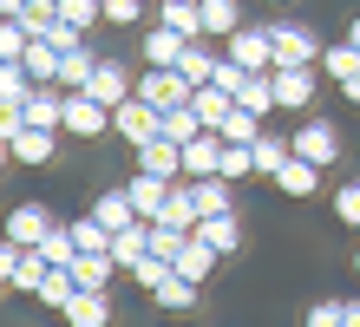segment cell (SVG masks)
Wrapping results in <instances>:
<instances>
[{"label": "cell", "mask_w": 360, "mask_h": 327, "mask_svg": "<svg viewBox=\"0 0 360 327\" xmlns=\"http://www.w3.org/2000/svg\"><path fill=\"white\" fill-rule=\"evenodd\" d=\"M112 138H124V144H151V138H164V112H158V105L151 98H124V105H112Z\"/></svg>", "instance_id": "obj_1"}, {"label": "cell", "mask_w": 360, "mask_h": 327, "mask_svg": "<svg viewBox=\"0 0 360 327\" xmlns=\"http://www.w3.org/2000/svg\"><path fill=\"white\" fill-rule=\"evenodd\" d=\"M138 98H151L158 112H177V105H190V98H197V85L184 79V65H144Z\"/></svg>", "instance_id": "obj_2"}, {"label": "cell", "mask_w": 360, "mask_h": 327, "mask_svg": "<svg viewBox=\"0 0 360 327\" xmlns=\"http://www.w3.org/2000/svg\"><path fill=\"white\" fill-rule=\"evenodd\" d=\"M0 138H7L13 164H53V150H59V131H39V124H20V118H0Z\"/></svg>", "instance_id": "obj_3"}, {"label": "cell", "mask_w": 360, "mask_h": 327, "mask_svg": "<svg viewBox=\"0 0 360 327\" xmlns=\"http://www.w3.org/2000/svg\"><path fill=\"white\" fill-rule=\"evenodd\" d=\"M66 138H112V105L92 92H66Z\"/></svg>", "instance_id": "obj_4"}, {"label": "cell", "mask_w": 360, "mask_h": 327, "mask_svg": "<svg viewBox=\"0 0 360 327\" xmlns=\"http://www.w3.org/2000/svg\"><path fill=\"white\" fill-rule=\"evenodd\" d=\"M223 59L249 65V72H275V39H269V27H236V33H229V53H223Z\"/></svg>", "instance_id": "obj_5"}, {"label": "cell", "mask_w": 360, "mask_h": 327, "mask_svg": "<svg viewBox=\"0 0 360 327\" xmlns=\"http://www.w3.org/2000/svg\"><path fill=\"white\" fill-rule=\"evenodd\" d=\"M288 138H295V158H308V164H334V158H341V131H334L328 118H308L302 131H288Z\"/></svg>", "instance_id": "obj_6"}, {"label": "cell", "mask_w": 360, "mask_h": 327, "mask_svg": "<svg viewBox=\"0 0 360 327\" xmlns=\"http://www.w3.org/2000/svg\"><path fill=\"white\" fill-rule=\"evenodd\" d=\"M269 39H275V65H314V59L328 53L308 27H288V20H282V27H269Z\"/></svg>", "instance_id": "obj_7"}, {"label": "cell", "mask_w": 360, "mask_h": 327, "mask_svg": "<svg viewBox=\"0 0 360 327\" xmlns=\"http://www.w3.org/2000/svg\"><path fill=\"white\" fill-rule=\"evenodd\" d=\"M223 150H229L223 131H197V138L184 144V177H217V170H223Z\"/></svg>", "instance_id": "obj_8"}, {"label": "cell", "mask_w": 360, "mask_h": 327, "mask_svg": "<svg viewBox=\"0 0 360 327\" xmlns=\"http://www.w3.org/2000/svg\"><path fill=\"white\" fill-rule=\"evenodd\" d=\"M275 105H282V112H302V105L314 98V65H275Z\"/></svg>", "instance_id": "obj_9"}, {"label": "cell", "mask_w": 360, "mask_h": 327, "mask_svg": "<svg viewBox=\"0 0 360 327\" xmlns=\"http://www.w3.org/2000/svg\"><path fill=\"white\" fill-rule=\"evenodd\" d=\"M190 46V33H177L171 20H158V27H144V65H177Z\"/></svg>", "instance_id": "obj_10"}, {"label": "cell", "mask_w": 360, "mask_h": 327, "mask_svg": "<svg viewBox=\"0 0 360 327\" xmlns=\"http://www.w3.org/2000/svg\"><path fill=\"white\" fill-rule=\"evenodd\" d=\"M184 184H190V196H197L203 216H229V210H236V184H229L223 170H217V177H184Z\"/></svg>", "instance_id": "obj_11"}, {"label": "cell", "mask_w": 360, "mask_h": 327, "mask_svg": "<svg viewBox=\"0 0 360 327\" xmlns=\"http://www.w3.org/2000/svg\"><path fill=\"white\" fill-rule=\"evenodd\" d=\"M92 216H98L112 236H118V229H131V223H144L138 203H131V190H98V196H92Z\"/></svg>", "instance_id": "obj_12"}, {"label": "cell", "mask_w": 360, "mask_h": 327, "mask_svg": "<svg viewBox=\"0 0 360 327\" xmlns=\"http://www.w3.org/2000/svg\"><path fill=\"white\" fill-rule=\"evenodd\" d=\"M86 92H92L98 105H124V98L138 92V85H131V72H124L118 59H98V72H92V85H86Z\"/></svg>", "instance_id": "obj_13"}, {"label": "cell", "mask_w": 360, "mask_h": 327, "mask_svg": "<svg viewBox=\"0 0 360 327\" xmlns=\"http://www.w3.org/2000/svg\"><path fill=\"white\" fill-rule=\"evenodd\" d=\"M138 170H158V177H184V144L177 138H151V144H138Z\"/></svg>", "instance_id": "obj_14"}, {"label": "cell", "mask_w": 360, "mask_h": 327, "mask_svg": "<svg viewBox=\"0 0 360 327\" xmlns=\"http://www.w3.org/2000/svg\"><path fill=\"white\" fill-rule=\"evenodd\" d=\"M66 327H112V301H105V288H79L66 301Z\"/></svg>", "instance_id": "obj_15"}, {"label": "cell", "mask_w": 360, "mask_h": 327, "mask_svg": "<svg viewBox=\"0 0 360 327\" xmlns=\"http://www.w3.org/2000/svg\"><path fill=\"white\" fill-rule=\"evenodd\" d=\"M46 229H53V216L39 210V203H13V216H7V243H27V249H33Z\"/></svg>", "instance_id": "obj_16"}, {"label": "cell", "mask_w": 360, "mask_h": 327, "mask_svg": "<svg viewBox=\"0 0 360 327\" xmlns=\"http://www.w3.org/2000/svg\"><path fill=\"white\" fill-rule=\"evenodd\" d=\"M124 190H131V203H138V216H144V223H151V216L164 210V196H171V177H158V170H138V177L124 184Z\"/></svg>", "instance_id": "obj_17"}, {"label": "cell", "mask_w": 360, "mask_h": 327, "mask_svg": "<svg viewBox=\"0 0 360 327\" xmlns=\"http://www.w3.org/2000/svg\"><path fill=\"white\" fill-rule=\"evenodd\" d=\"M275 190H282V196H314V190H321V164L288 158L282 170H275Z\"/></svg>", "instance_id": "obj_18"}, {"label": "cell", "mask_w": 360, "mask_h": 327, "mask_svg": "<svg viewBox=\"0 0 360 327\" xmlns=\"http://www.w3.org/2000/svg\"><path fill=\"white\" fill-rule=\"evenodd\" d=\"M197 236H203L217 255H236V249H243V223H236V210H229V216H203Z\"/></svg>", "instance_id": "obj_19"}, {"label": "cell", "mask_w": 360, "mask_h": 327, "mask_svg": "<svg viewBox=\"0 0 360 327\" xmlns=\"http://www.w3.org/2000/svg\"><path fill=\"white\" fill-rule=\"evenodd\" d=\"M190 105H197V118H203L210 131H223V118L236 112V92H223V85L210 79V85H197V98H190Z\"/></svg>", "instance_id": "obj_20"}, {"label": "cell", "mask_w": 360, "mask_h": 327, "mask_svg": "<svg viewBox=\"0 0 360 327\" xmlns=\"http://www.w3.org/2000/svg\"><path fill=\"white\" fill-rule=\"evenodd\" d=\"M112 255H118V269L131 275L138 262L151 255V223H131V229H118V236H112Z\"/></svg>", "instance_id": "obj_21"}, {"label": "cell", "mask_w": 360, "mask_h": 327, "mask_svg": "<svg viewBox=\"0 0 360 327\" xmlns=\"http://www.w3.org/2000/svg\"><path fill=\"white\" fill-rule=\"evenodd\" d=\"M249 150H256V177H269V184H275V170L295 158V138H275V131H262Z\"/></svg>", "instance_id": "obj_22"}, {"label": "cell", "mask_w": 360, "mask_h": 327, "mask_svg": "<svg viewBox=\"0 0 360 327\" xmlns=\"http://www.w3.org/2000/svg\"><path fill=\"white\" fill-rule=\"evenodd\" d=\"M321 65H328V79H334V85L347 92V85L360 79V46H354V39H334V46L321 53Z\"/></svg>", "instance_id": "obj_23"}, {"label": "cell", "mask_w": 360, "mask_h": 327, "mask_svg": "<svg viewBox=\"0 0 360 327\" xmlns=\"http://www.w3.org/2000/svg\"><path fill=\"white\" fill-rule=\"evenodd\" d=\"M92 72H98L92 46H72V53H59V85H66V92H86V85H92Z\"/></svg>", "instance_id": "obj_24"}, {"label": "cell", "mask_w": 360, "mask_h": 327, "mask_svg": "<svg viewBox=\"0 0 360 327\" xmlns=\"http://www.w3.org/2000/svg\"><path fill=\"white\" fill-rule=\"evenodd\" d=\"M210 269H217V249H210L203 236H190V243H184V255H177V275L203 288V281H210Z\"/></svg>", "instance_id": "obj_25"}, {"label": "cell", "mask_w": 360, "mask_h": 327, "mask_svg": "<svg viewBox=\"0 0 360 327\" xmlns=\"http://www.w3.org/2000/svg\"><path fill=\"white\" fill-rule=\"evenodd\" d=\"M33 72V85H59V46H46V39L33 33V46H27V59H20Z\"/></svg>", "instance_id": "obj_26"}, {"label": "cell", "mask_w": 360, "mask_h": 327, "mask_svg": "<svg viewBox=\"0 0 360 327\" xmlns=\"http://www.w3.org/2000/svg\"><path fill=\"white\" fill-rule=\"evenodd\" d=\"M79 295V281H72V269H46V281H39V308H59V314H66V301Z\"/></svg>", "instance_id": "obj_27"}, {"label": "cell", "mask_w": 360, "mask_h": 327, "mask_svg": "<svg viewBox=\"0 0 360 327\" xmlns=\"http://www.w3.org/2000/svg\"><path fill=\"white\" fill-rule=\"evenodd\" d=\"M177 65H184V79H190V85H210V79H217V65H223V59H217V53H210V46H203V39H190V46H184V59H177Z\"/></svg>", "instance_id": "obj_28"}, {"label": "cell", "mask_w": 360, "mask_h": 327, "mask_svg": "<svg viewBox=\"0 0 360 327\" xmlns=\"http://www.w3.org/2000/svg\"><path fill=\"white\" fill-rule=\"evenodd\" d=\"M243 27V7H236V0H203V33H236Z\"/></svg>", "instance_id": "obj_29"}, {"label": "cell", "mask_w": 360, "mask_h": 327, "mask_svg": "<svg viewBox=\"0 0 360 327\" xmlns=\"http://www.w3.org/2000/svg\"><path fill=\"white\" fill-rule=\"evenodd\" d=\"M171 275H177V262H171V255H144L138 269H131V281H138L144 295H158V288H164V281H171Z\"/></svg>", "instance_id": "obj_30"}, {"label": "cell", "mask_w": 360, "mask_h": 327, "mask_svg": "<svg viewBox=\"0 0 360 327\" xmlns=\"http://www.w3.org/2000/svg\"><path fill=\"white\" fill-rule=\"evenodd\" d=\"M197 295H203L197 281H184V275H171V281H164V288H158L151 301H158V308H171V314H184V308H197Z\"/></svg>", "instance_id": "obj_31"}, {"label": "cell", "mask_w": 360, "mask_h": 327, "mask_svg": "<svg viewBox=\"0 0 360 327\" xmlns=\"http://www.w3.org/2000/svg\"><path fill=\"white\" fill-rule=\"evenodd\" d=\"M223 138H229V144H256V138H262V112H249V105H236V112L223 118Z\"/></svg>", "instance_id": "obj_32"}, {"label": "cell", "mask_w": 360, "mask_h": 327, "mask_svg": "<svg viewBox=\"0 0 360 327\" xmlns=\"http://www.w3.org/2000/svg\"><path fill=\"white\" fill-rule=\"evenodd\" d=\"M197 131H210L203 118H197V105H177V112H164V138H177V144H190Z\"/></svg>", "instance_id": "obj_33"}, {"label": "cell", "mask_w": 360, "mask_h": 327, "mask_svg": "<svg viewBox=\"0 0 360 327\" xmlns=\"http://www.w3.org/2000/svg\"><path fill=\"white\" fill-rule=\"evenodd\" d=\"M27 46H33V27L27 20H7L0 27V59H27Z\"/></svg>", "instance_id": "obj_34"}, {"label": "cell", "mask_w": 360, "mask_h": 327, "mask_svg": "<svg viewBox=\"0 0 360 327\" xmlns=\"http://www.w3.org/2000/svg\"><path fill=\"white\" fill-rule=\"evenodd\" d=\"M59 20H72L79 33H92V20H105V0H59Z\"/></svg>", "instance_id": "obj_35"}, {"label": "cell", "mask_w": 360, "mask_h": 327, "mask_svg": "<svg viewBox=\"0 0 360 327\" xmlns=\"http://www.w3.org/2000/svg\"><path fill=\"white\" fill-rule=\"evenodd\" d=\"M223 177H229V184L256 177V150H249V144H229V150H223Z\"/></svg>", "instance_id": "obj_36"}, {"label": "cell", "mask_w": 360, "mask_h": 327, "mask_svg": "<svg viewBox=\"0 0 360 327\" xmlns=\"http://www.w3.org/2000/svg\"><path fill=\"white\" fill-rule=\"evenodd\" d=\"M302 327H347V301H314L302 314Z\"/></svg>", "instance_id": "obj_37"}, {"label": "cell", "mask_w": 360, "mask_h": 327, "mask_svg": "<svg viewBox=\"0 0 360 327\" xmlns=\"http://www.w3.org/2000/svg\"><path fill=\"white\" fill-rule=\"evenodd\" d=\"M334 216H341L347 229H360V184H341V190H334Z\"/></svg>", "instance_id": "obj_38"}, {"label": "cell", "mask_w": 360, "mask_h": 327, "mask_svg": "<svg viewBox=\"0 0 360 327\" xmlns=\"http://www.w3.org/2000/svg\"><path fill=\"white\" fill-rule=\"evenodd\" d=\"M105 20H112V27H138V20H144V0H105Z\"/></svg>", "instance_id": "obj_39"}, {"label": "cell", "mask_w": 360, "mask_h": 327, "mask_svg": "<svg viewBox=\"0 0 360 327\" xmlns=\"http://www.w3.org/2000/svg\"><path fill=\"white\" fill-rule=\"evenodd\" d=\"M0 7H7V20H20V13L33 7V0H0Z\"/></svg>", "instance_id": "obj_40"}, {"label": "cell", "mask_w": 360, "mask_h": 327, "mask_svg": "<svg viewBox=\"0 0 360 327\" xmlns=\"http://www.w3.org/2000/svg\"><path fill=\"white\" fill-rule=\"evenodd\" d=\"M347 327H360V295H354V301H347Z\"/></svg>", "instance_id": "obj_41"}, {"label": "cell", "mask_w": 360, "mask_h": 327, "mask_svg": "<svg viewBox=\"0 0 360 327\" xmlns=\"http://www.w3.org/2000/svg\"><path fill=\"white\" fill-rule=\"evenodd\" d=\"M347 39H354V46H360V13H354V27H347Z\"/></svg>", "instance_id": "obj_42"}, {"label": "cell", "mask_w": 360, "mask_h": 327, "mask_svg": "<svg viewBox=\"0 0 360 327\" xmlns=\"http://www.w3.org/2000/svg\"><path fill=\"white\" fill-rule=\"evenodd\" d=\"M347 105H360V79H354V85H347Z\"/></svg>", "instance_id": "obj_43"}, {"label": "cell", "mask_w": 360, "mask_h": 327, "mask_svg": "<svg viewBox=\"0 0 360 327\" xmlns=\"http://www.w3.org/2000/svg\"><path fill=\"white\" fill-rule=\"evenodd\" d=\"M354 275H360V249H354Z\"/></svg>", "instance_id": "obj_44"}, {"label": "cell", "mask_w": 360, "mask_h": 327, "mask_svg": "<svg viewBox=\"0 0 360 327\" xmlns=\"http://www.w3.org/2000/svg\"><path fill=\"white\" fill-rule=\"evenodd\" d=\"M269 7H282V0H269Z\"/></svg>", "instance_id": "obj_45"}]
</instances>
